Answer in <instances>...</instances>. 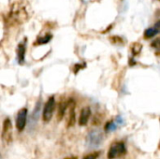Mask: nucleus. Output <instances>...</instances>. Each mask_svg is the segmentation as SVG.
<instances>
[{"instance_id":"1","label":"nucleus","mask_w":160,"mask_h":159,"mask_svg":"<svg viewBox=\"0 0 160 159\" xmlns=\"http://www.w3.org/2000/svg\"><path fill=\"white\" fill-rule=\"evenodd\" d=\"M27 11L24 3L22 2H16L12 5V7L9 11L8 15V21L10 22H15V23H20L22 21H23L26 18Z\"/></svg>"},{"instance_id":"2","label":"nucleus","mask_w":160,"mask_h":159,"mask_svg":"<svg viewBox=\"0 0 160 159\" xmlns=\"http://www.w3.org/2000/svg\"><path fill=\"white\" fill-rule=\"evenodd\" d=\"M104 141L103 133L98 129L91 130L86 137V144L89 148H97L102 144Z\"/></svg>"},{"instance_id":"3","label":"nucleus","mask_w":160,"mask_h":159,"mask_svg":"<svg viewBox=\"0 0 160 159\" xmlns=\"http://www.w3.org/2000/svg\"><path fill=\"white\" fill-rule=\"evenodd\" d=\"M127 152V148L124 142H114L111 145L108 152V158L114 159L122 155H125Z\"/></svg>"},{"instance_id":"4","label":"nucleus","mask_w":160,"mask_h":159,"mask_svg":"<svg viewBox=\"0 0 160 159\" xmlns=\"http://www.w3.org/2000/svg\"><path fill=\"white\" fill-rule=\"evenodd\" d=\"M54 109H55V99H54V97H51L44 106V110H43V121L44 122L47 123L51 121L53 115Z\"/></svg>"},{"instance_id":"5","label":"nucleus","mask_w":160,"mask_h":159,"mask_svg":"<svg viewBox=\"0 0 160 159\" xmlns=\"http://www.w3.org/2000/svg\"><path fill=\"white\" fill-rule=\"evenodd\" d=\"M1 137L6 143H10L12 141V125H11V121L8 118H6L3 123Z\"/></svg>"},{"instance_id":"6","label":"nucleus","mask_w":160,"mask_h":159,"mask_svg":"<svg viewBox=\"0 0 160 159\" xmlns=\"http://www.w3.org/2000/svg\"><path fill=\"white\" fill-rule=\"evenodd\" d=\"M26 118H27V109L22 108L18 112L17 118H16V128L18 131L22 132L26 125Z\"/></svg>"},{"instance_id":"7","label":"nucleus","mask_w":160,"mask_h":159,"mask_svg":"<svg viewBox=\"0 0 160 159\" xmlns=\"http://www.w3.org/2000/svg\"><path fill=\"white\" fill-rule=\"evenodd\" d=\"M75 101L73 99H70L68 102V108L69 110L68 114V127H73L76 123V114H75Z\"/></svg>"},{"instance_id":"8","label":"nucleus","mask_w":160,"mask_h":159,"mask_svg":"<svg viewBox=\"0 0 160 159\" xmlns=\"http://www.w3.org/2000/svg\"><path fill=\"white\" fill-rule=\"evenodd\" d=\"M90 116H91V109L89 107H84L81 111V114H80V118H79V125L82 127L87 125Z\"/></svg>"},{"instance_id":"9","label":"nucleus","mask_w":160,"mask_h":159,"mask_svg":"<svg viewBox=\"0 0 160 159\" xmlns=\"http://www.w3.org/2000/svg\"><path fill=\"white\" fill-rule=\"evenodd\" d=\"M39 112H40V101H38L37 105H36V108L34 110V112H32V115L30 117V128H32V126L33 127H35V125L37 124L38 120V116H39Z\"/></svg>"},{"instance_id":"10","label":"nucleus","mask_w":160,"mask_h":159,"mask_svg":"<svg viewBox=\"0 0 160 159\" xmlns=\"http://www.w3.org/2000/svg\"><path fill=\"white\" fill-rule=\"evenodd\" d=\"M158 24H159V22H157L156 26L150 27V28L146 29L145 32H144V37H145V38H151V37H155L156 35H158V32H159Z\"/></svg>"},{"instance_id":"11","label":"nucleus","mask_w":160,"mask_h":159,"mask_svg":"<svg viewBox=\"0 0 160 159\" xmlns=\"http://www.w3.org/2000/svg\"><path fill=\"white\" fill-rule=\"evenodd\" d=\"M17 56H18V61L20 64H22L24 61V56H25V45L23 43H20L17 48Z\"/></svg>"},{"instance_id":"12","label":"nucleus","mask_w":160,"mask_h":159,"mask_svg":"<svg viewBox=\"0 0 160 159\" xmlns=\"http://www.w3.org/2000/svg\"><path fill=\"white\" fill-rule=\"evenodd\" d=\"M67 109H68V102L67 101H61L59 106H58V113H57L58 121H61L63 119Z\"/></svg>"},{"instance_id":"13","label":"nucleus","mask_w":160,"mask_h":159,"mask_svg":"<svg viewBox=\"0 0 160 159\" xmlns=\"http://www.w3.org/2000/svg\"><path fill=\"white\" fill-rule=\"evenodd\" d=\"M52 36L51 34H47V35H45L44 37L38 38L35 44H36V45H42V44H46V43H48V42L52 39Z\"/></svg>"},{"instance_id":"14","label":"nucleus","mask_w":160,"mask_h":159,"mask_svg":"<svg viewBox=\"0 0 160 159\" xmlns=\"http://www.w3.org/2000/svg\"><path fill=\"white\" fill-rule=\"evenodd\" d=\"M116 127H117V124L115 122H109L105 126V130L106 132H112V131H114Z\"/></svg>"},{"instance_id":"15","label":"nucleus","mask_w":160,"mask_h":159,"mask_svg":"<svg viewBox=\"0 0 160 159\" xmlns=\"http://www.w3.org/2000/svg\"><path fill=\"white\" fill-rule=\"evenodd\" d=\"M131 51H132L133 55L139 54L141 52V51H142V45L140 43H134L132 48H131Z\"/></svg>"},{"instance_id":"16","label":"nucleus","mask_w":160,"mask_h":159,"mask_svg":"<svg viewBox=\"0 0 160 159\" xmlns=\"http://www.w3.org/2000/svg\"><path fill=\"white\" fill-rule=\"evenodd\" d=\"M99 153L98 152H95V153H92V154H89L87 155L86 157H84L82 159H98L99 157Z\"/></svg>"},{"instance_id":"17","label":"nucleus","mask_w":160,"mask_h":159,"mask_svg":"<svg viewBox=\"0 0 160 159\" xmlns=\"http://www.w3.org/2000/svg\"><path fill=\"white\" fill-rule=\"evenodd\" d=\"M158 41H159L158 39L155 40V41H154V42L152 43V46H153V47H156V48H158V43H159Z\"/></svg>"},{"instance_id":"18","label":"nucleus","mask_w":160,"mask_h":159,"mask_svg":"<svg viewBox=\"0 0 160 159\" xmlns=\"http://www.w3.org/2000/svg\"><path fill=\"white\" fill-rule=\"evenodd\" d=\"M65 159H76V157H67V158Z\"/></svg>"}]
</instances>
